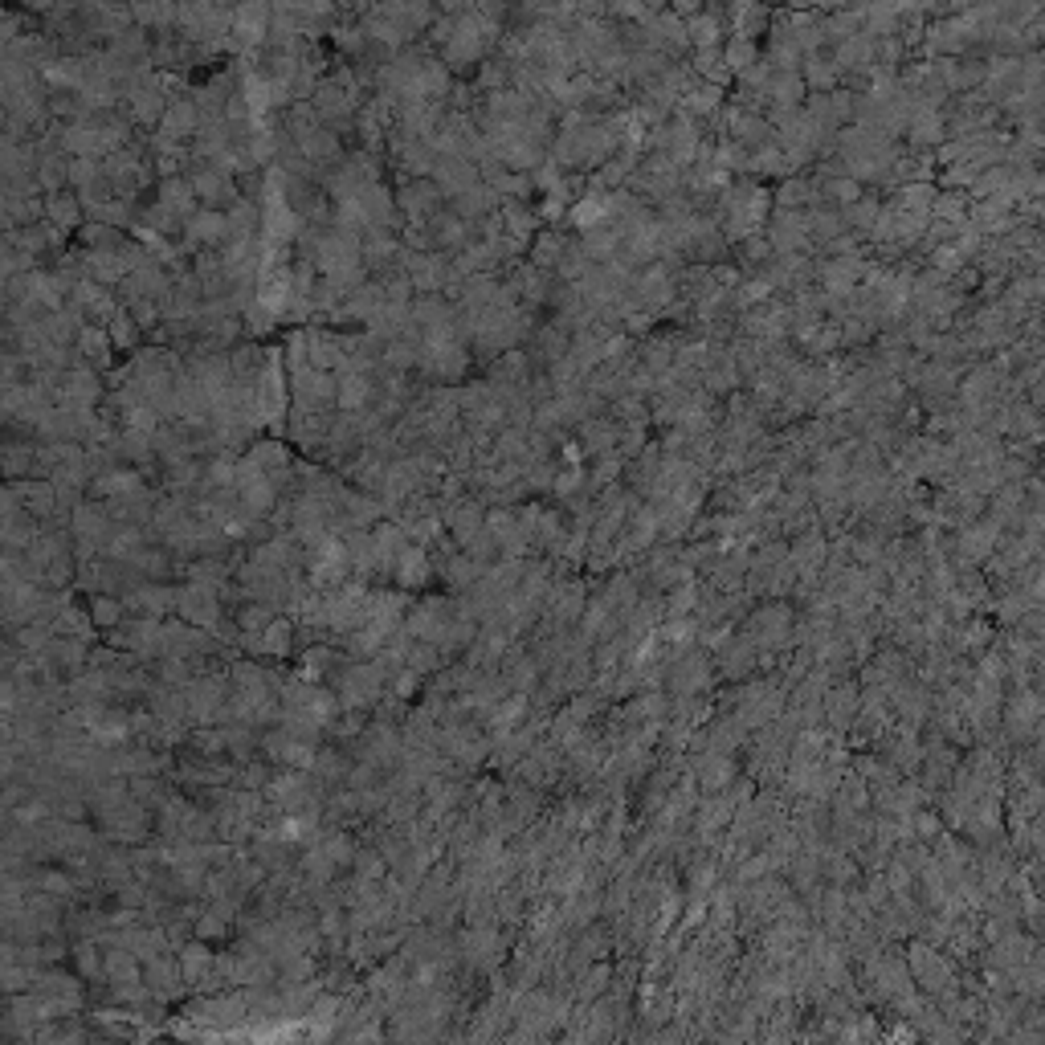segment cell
I'll list each match as a JSON object with an SVG mask.
<instances>
[{"mask_svg":"<svg viewBox=\"0 0 1045 1045\" xmlns=\"http://www.w3.org/2000/svg\"><path fill=\"white\" fill-rule=\"evenodd\" d=\"M396 580H405V584H421V580H429V556H425V547H421V543H409V547H405L401 564H396Z\"/></svg>","mask_w":1045,"mask_h":1045,"instance_id":"19","label":"cell"},{"mask_svg":"<svg viewBox=\"0 0 1045 1045\" xmlns=\"http://www.w3.org/2000/svg\"><path fill=\"white\" fill-rule=\"evenodd\" d=\"M78 241H82V250H123V245H127V237L119 229L98 225V221H86L78 229Z\"/></svg>","mask_w":1045,"mask_h":1045,"instance_id":"18","label":"cell"},{"mask_svg":"<svg viewBox=\"0 0 1045 1045\" xmlns=\"http://www.w3.org/2000/svg\"><path fill=\"white\" fill-rule=\"evenodd\" d=\"M37 188H41L45 196L66 192V188H70V156H45V160L37 164Z\"/></svg>","mask_w":1045,"mask_h":1045,"instance_id":"17","label":"cell"},{"mask_svg":"<svg viewBox=\"0 0 1045 1045\" xmlns=\"http://www.w3.org/2000/svg\"><path fill=\"white\" fill-rule=\"evenodd\" d=\"M527 490H556V466L552 462H539L527 470Z\"/></svg>","mask_w":1045,"mask_h":1045,"instance_id":"25","label":"cell"},{"mask_svg":"<svg viewBox=\"0 0 1045 1045\" xmlns=\"http://www.w3.org/2000/svg\"><path fill=\"white\" fill-rule=\"evenodd\" d=\"M70 527L78 539H90V543H107L111 531H115V519L107 511V503H82L74 515H70Z\"/></svg>","mask_w":1045,"mask_h":1045,"instance_id":"11","label":"cell"},{"mask_svg":"<svg viewBox=\"0 0 1045 1045\" xmlns=\"http://www.w3.org/2000/svg\"><path fill=\"white\" fill-rule=\"evenodd\" d=\"M307 352H311V368L315 372H339L347 352L339 343V331H323V327H307Z\"/></svg>","mask_w":1045,"mask_h":1045,"instance_id":"9","label":"cell"},{"mask_svg":"<svg viewBox=\"0 0 1045 1045\" xmlns=\"http://www.w3.org/2000/svg\"><path fill=\"white\" fill-rule=\"evenodd\" d=\"M184 176L192 180V188H196V196H201V205H205V209L229 213V209L241 201V184H237L229 172L213 168V164H201V160H196V168L184 172Z\"/></svg>","mask_w":1045,"mask_h":1045,"instance_id":"1","label":"cell"},{"mask_svg":"<svg viewBox=\"0 0 1045 1045\" xmlns=\"http://www.w3.org/2000/svg\"><path fill=\"white\" fill-rule=\"evenodd\" d=\"M229 241H233L229 213L201 209L192 221H184V250H188V254H201V250H225Z\"/></svg>","mask_w":1045,"mask_h":1045,"instance_id":"2","label":"cell"},{"mask_svg":"<svg viewBox=\"0 0 1045 1045\" xmlns=\"http://www.w3.org/2000/svg\"><path fill=\"white\" fill-rule=\"evenodd\" d=\"M103 176H107V172H103V160H70V188H78V192L94 188Z\"/></svg>","mask_w":1045,"mask_h":1045,"instance_id":"21","label":"cell"},{"mask_svg":"<svg viewBox=\"0 0 1045 1045\" xmlns=\"http://www.w3.org/2000/svg\"><path fill=\"white\" fill-rule=\"evenodd\" d=\"M433 184L441 188L445 205H450L454 196H462V192H470L474 184H482V172H478V164H470L466 156H441V160H437V172H433Z\"/></svg>","mask_w":1045,"mask_h":1045,"instance_id":"4","label":"cell"},{"mask_svg":"<svg viewBox=\"0 0 1045 1045\" xmlns=\"http://www.w3.org/2000/svg\"><path fill=\"white\" fill-rule=\"evenodd\" d=\"M396 209H401L405 221H433L441 209H445V196L433 180H401L396 188Z\"/></svg>","mask_w":1045,"mask_h":1045,"instance_id":"3","label":"cell"},{"mask_svg":"<svg viewBox=\"0 0 1045 1045\" xmlns=\"http://www.w3.org/2000/svg\"><path fill=\"white\" fill-rule=\"evenodd\" d=\"M564 250H568V241H564L560 233H552V229H543V233L535 237V250H531V258H527V262H531L535 270H543V274H547L552 266H560V262H564Z\"/></svg>","mask_w":1045,"mask_h":1045,"instance_id":"16","label":"cell"},{"mask_svg":"<svg viewBox=\"0 0 1045 1045\" xmlns=\"http://www.w3.org/2000/svg\"><path fill=\"white\" fill-rule=\"evenodd\" d=\"M17 490H21L25 511L33 519H54L58 515V486L49 478H25V482H17Z\"/></svg>","mask_w":1045,"mask_h":1045,"instance_id":"13","label":"cell"},{"mask_svg":"<svg viewBox=\"0 0 1045 1045\" xmlns=\"http://www.w3.org/2000/svg\"><path fill=\"white\" fill-rule=\"evenodd\" d=\"M580 482H584V474H580V466H572L568 474H556V494H572Z\"/></svg>","mask_w":1045,"mask_h":1045,"instance_id":"27","label":"cell"},{"mask_svg":"<svg viewBox=\"0 0 1045 1045\" xmlns=\"http://www.w3.org/2000/svg\"><path fill=\"white\" fill-rule=\"evenodd\" d=\"M201 107L192 103V98H176V103L168 107V115H164V123H160V131L164 135H172V139H196V131H201Z\"/></svg>","mask_w":1045,"mask_h":1045,"instance_id":"14","label":"cell"},{"mask_svg":"<svg viewBox=\"0 0 1045 1045\" xmlns=\"http://www.w3.org/2000/svg\"><path fill=\"white\" fill-rule=\"evenodd\" d=\"M748 58H752V45H748V41H735L731 54H727V62H731V66H743Z\"/></svg>","mask_w":1045,"mask_h":1045,"instance_id":"28","label":"cell"},{"mask_svg":"<svg viewBox=\"0 0 1045 1045\" xmlns=\"http://www.w3.org/2000/svg\"><path fill=\"white\" fill-rule=\"evenodd\" d=\"M156 205H160L168 217H176V221L184 225V221H192L196 213H201V209H196V205H201V196H196V188H192L188 176H172V180H160Z\"/></svg>","mask_w":1045,"mask_h":1045,"instance_id":"6","label":"cell"},{"mask_svg":"<svg viewBox=\"0 0 1045 1045\" xmlns=\"http://www.w3.org/2000/svg\"><path fill=\"white\" fill-rule=\"evenodd\" d=\"M580 441H584V450H605V445L613 441V429L605 421H592V425L580 429Z\"/></svg>","mask_w":1045,"mask_h":1045,"instance_id":"23","label":"cell"},{"mask_svg":"<svg viewBox=\"0 0 1045 1045\" xmlns=\"http://www.w3.org/2000/svg\"><path fill=\"white\" fill-rule=\"evenodd\" d=\"M74 347H78L82 364H90L94 372H111V364H115V360H111V356H115V343H111V331H107V327L86 323Z\"/></svg>","mask_w":1045,"mask_h":1045,"instance_id":"8","label":"cell"},{"mask_svg":"<svg viewBox=\"0 0 1045 1045\" xmlns=\"http://www.w3.org/2000/svg\"><path fill=\"white\" fill-rule=\"evenodd\" d=\"M503 209V196L494 192L490 184H474L470 192H462V196H454L450 201V213H458L462 221H470V225H478V221H486V217H494Z\"/></svg>","mask_w":1045,"mask_h":1045,"instance_id":"7","label":"cell"},{"mask_svg":"<svg viewBox=\"0 0 1045 1045\" xmlns=\"http://www.w3.org/2000/svg\"><path fill=\"white\" fill-rule=\"evenodd\" d=\"M241 625H245V629H266V625H270V613L258 609V605H250V609L241 613Z\"/></svg>","mask_w":1045,"mask_h":1045,"instance_id":"26","label":"cell"},{"mask_svg":"<svg viewBox=\"0 0 1045 1045\" xmlns=\"http://www.w3.org/2000/svg\"><path fill=\"white\" fill-rule=\"evenodd\" d=\"M139 605H147L152 613H168L176 605V596L168 588H139Z\"/></svg>","mask_w":1045,"mask_h":1045,"instance_id":"24","label":"cell"},{"mask_svg":"<svg viewBox=\"0 0 1045 1045\" xmlns=\"http://www.w3.org/2000/svg\"><path fill=\"white\" fill-rule=\"evenodd\" d=\"M107 331H111V343H115V352H131V347L139 343V331H143V327H139V323H135V319H131L127 311H119V315H115V319L107 323ZM135 352H139V347H135Z\"/></svg>","mask_w":1045,"mask_h":1045,"instance_id":"20","label":"cell"},{"mask_svg":"<svg viewBox=\"0 0 1045 1045\" xmlns=\"http://www.w3.org/2000/svg\"><path fill=\"white\" fill-rule=\"evenodd\" d=\"M499 217H503V229H507V237H515V241H523V245H527V237L539 229V217H535V213H531L523 201H503Z\"/></svg>","mask_w":1045,"mask_h":1045,"instance_id":"15","label":"cell"},{"mask_svg":"<svg viewBox=\"0 0 1045 1045\" xmlns=\"http://www.w3.org/2000/svg\"><path fill=\"white\" fill-rule=\"evenodd\" d=\"M376 401V376L339 372V413H368Z\"/></svg>","mask_w":1045,"mask_h":1045,"instance_id":"10","label":"cell"},{"mask_svg":"<svg viewBox=\"0 0 1045 1045\" xmlns=\"http://www.w3.org/2000/svg\"><path fill=\"white\" fill-rule=\"evenodd\" d=\"M45 221L54 225V229H62V233H70V229H82L86 225V209H82V196L78 192H54V196H45Z\"/></svg>","mask_w":1045,"mask_h":1045,"instance_id":"12","label":"cell"},{"mask_svg":"<svg viewBox=\"0 0 1045 1045\" xmlns=\"http://www.w3.org/2000/svg\"><path fill=\"white\" fill-rule=\"evenodd\" d=\"M90 617H94L98 625H115V621L123 617V605L111 601V596H94V601H90Z\"/></svg>","mask_w":1045,"mask_h":1045,"instance_id":"22","label":"cell"},{"mask_svg":"<svg viewBox=\"0 0 1045 1045\" xmlns=\"http://www.w3.org/2000/svg\"><path fill=\"white\" fill-rule=\"evenodd\" d=\"M441 519H445V527H450V535L458 539V547H466V543H474L486 531V503L482 499H462L458 507H445Z\"/></svg>","mask_w":1045,"mask_h":1045,"instance_id":"5","label":"cell"}]
</instances>
